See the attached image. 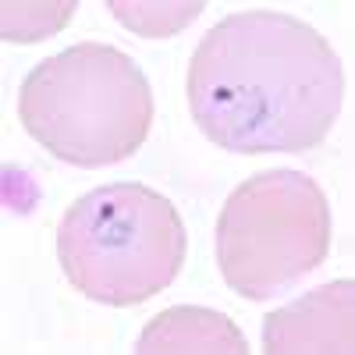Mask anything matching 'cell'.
Here are the masks:
<instances>
[{
    "label": "cell",
    "mask_w": 355,
    "mask_h": 355,
    "mask_svg": "<svg viewBox=\"0 0 355 355\" xmlns=\"http://www.w3.org/2000/svg\"><path fill=\"white\" fill-rule=\"evenodd\" d=\"M189 110L220 150L306 153L345 103V68L327 36L284 11L220 18L192 53Z\"/></svg>",
    "instance_id": "1"
},
{
    "label": "cell",
    "mask_w": 355,
    "mask_h": 355,
    "mask_svg": "<svg viewBox=\"0 0 355 355\" xmlns=\"http://www.w3.org/2000/svg\"><path fill=\"white\" fill-rule=\"evenodd\" d=\"M135 352L139 355H249V341L217 309L171 306L146 323Z\"/></svg>",
    "instance_id": "6"
},
{
    "label": "cell",
    "mask_w": 355,
    "mask_h": 355,
    "mask_svg": "<svg viewBox=\"0 0 355 355\" xmlns=\"http://www.w3.org/2000/svg\"><path fill=\"white\" fill-rule=\"evenodd\" d=\"M75 0H46V4H21V0H4L0 4V36L8 43H40L71 21Z\"/></svg>",
    "instance_id": "8"
},
{
    "label": "cell",
    "mask_w": 355,
    "mask_h": 355,
    "mask_svg": "<svg viewBox=\"0 0 355 355\" xmlns=\"http://www.w3.org/2000/svg\"><path fill=\"white\" fill-rule=\"evenodd\" d=\"M355 284L352 277L306 291L263 323L266 355H352L355 352Z\"/></svg>",
    "instance_id": "5"
},
{
    "label": "cell",
    "mask_w": 355,
    "mask_h": 355,
    "mask_svg": "<svg viewBox=\"0 0 355 355\" xmlns=\"http://www.w3.org/2000/svg\"><path fill=\"white\" fill-rule=\"evenodd\" d=\"M178 206L142 182L78 196L57 224V259L75 291L103 306H139L167 291L185 266Z\"/></svg>",
    "instance_id": "3"
},
{
    "label": "cell",
    "mask_w": 355,
    "mask_h": 355,
    "mask_svg": "<svg viewBox=\"0 0 355 355\" xmlns=\"http://www.w3.org/2000/svg\"><path fill=\"white\" fill-rule=\"evenodd\" d=\"M107 8L114 11V18L125 28H132L135 36L167 40L178 28L192 25L206 4L202 0H110Z\"/></svg>",
    "instance_id": "7"
},
{
    "label": "cell",
    "mask_w": 355,
    "mask_h": 355,
    "mask_svg": "<svg viewBox=\"0 0 355 355\" xmlns=\"http://www.w3.org/2000/svg\"><path fill=\"white\" fill-rule=\"evenodd\" d=\"M18 121L57 160L110 167L150 135L153 89L125 50L75 43L25 75Z\"/></svg>",
    "instance_id": "2"
},
{
    "label": "cell",
    "mask_w": 355,
    "mask_h": 355,
    "mask_svg": "<svg viewBox=\"0 0 355 355\" xmlns=\"http://www.w3.org/2000/svg\"><path fill=\"white\" fill-rule=\"evenodd\" d=\"M331 252V206L320 182L274 167L234 189L217 220V266L245 302L299 284Z\"/></svg>",
    "instance_id": "4"
}]
</instances>
